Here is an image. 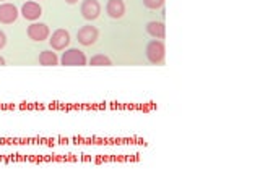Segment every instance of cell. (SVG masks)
Masks as SVG:
<instances>
[{
    "label": "cell",
    "mask_w": 260,
    "mask_h": 194,
    "mask_svg": "<svg viewBox=\"0 0 260 194\" xmlns=\"http://www.w3.org/2000/svg\"><path fill=\"white\" fill-rule=\"evenodd\" d=\"M147 58L150 60L153 65L163 63L164 60V44L161 41H150L147 46Z\"/></svg>",
    "instance_id": "obj_1"
},
{
    "label": "cell",
    "mask_w": 260,
    "mask_h": 194,
    "mask_svg": "<svg viewBox=\"0 0 260 194\" xmlns=\"http://www.w3.org/2000/svg\"><path fill=\"white\" fill-rule=\"evenodd\" d=\"M62 65H65V66H85L86 57L81 51H78V49H69V51L64 52V55H62Z\"/></svg>",
    "instance_id": "obj_2"
},
{
    "label": "cell",
    "mask_w": 260,
    "mask_h": 194,
    "mask_svg": "<svg viewBox=\"0 0 260 194\" xmlns=\"http://www.w3.org/2000/svg\"><path fill=\"white\" fill-rule=\"evenodd\" d=\"M98 36H99L98 29L91 25L80 28L78 32H76V39H78V42L81 46H93V44L98 41Z\"/></svg>",
    "instance_id": "obj_3"
},
{
    "label": "cell",
    "mask_w": 260,
    "mask_h": 194,
    "mask_svg": "<svg viewBox=\"0 0 260 194\" xmlns=\"http://www.w3.org/2000/svg\"><path fill=\"white\" fill-rule=\"evenodd\" d=\"M81 16L88 21L96 20L99 13H101V5H99L98 0H83L81 7H80Z\"/></svg>",
    "instance_id": "obj_4"
},
{
    "label": "cell",
    "mask_w": 260,
    "mask_h": 194,
    "mask_svg": "<svg viewBox=\"0 0 260 194\" xmlns=\"http://www.w3.org/2000/svg\"><path fill=\"white\" fill-rule=\"evenodd\" d=\"M49 42H51V47L54 51H64V49L70 44V34L65 29H57L52 32Z\"/></svg>",
    "instance_id": "obj_5"
},
{
    "label": "cell",
    "mask_w": 260,
    "mask_h": 194,
    "mask_svg": "<svg viewBox=\"0 0 260 194\" xmlns=\"http://www.w3.org/2000/svg\"><path fill=\"white\" fill-rule=\"evenodd\" d=\"M28 36L36 42H42L49 37V28L42 23H33L28 26Z\"/></svg>",
    "instance_id": "obj_6"
},
{
    "label": "cell",
    "mask_w": 260,
    "mask_h": 194,
    "mask_svg": "<svg viewBox=\"0 0 260 194\" xmlns=\"http://www.w3.org/2000/svg\"><path fill=\"white\" fill-rule=\"evenodd\" d=\"M18 18V8L12 3H2L0 5V23L10 25Z\"/></svg>",
    "instance_id": "obj_7"
},
{
    "label": "cell",
    "mask_w": 260,
    "mask_h": 194,
    "mask_svg": "<svg viewBox=\"0 0 260 194\" xmlns=\"http://www.w3.org/2000/svg\"><path fill=\"white\" fill-rule=\"evenodd\" d=\"M21 15H23L26 20L35 21L42 15V8H41V5L36 2H26L23 3V7H21Z\"/></svg>",
    "instance_id": "obj_8"
},
{
    "label": "cell",
    "mask_w": 260,
    "mask_h": 194,
    "mask_svg": "<svg viewBox=\"0 0 260 194\" xmlns=\"http://www.w3.org/2000/svg\"><path fill=\"white\" fill-rule=\"evenodd\" d=\"M106 12L111 18L114 20H119L122 18L124 13H125V5L122 0H108V5H106Z\"/></svg>",
    "instance_id": "obj_9"
},
{
    "label": "cell",
    "mask_w": 260,
    "mask_h": 194,
    "mask_svg": "<svg viewBox=\"0 0 260 194\" xmlns=\"http://www.w3.org/2000/svg\"><path fill=\"white\" fill-rule=\"evenodd\" d=\"M147 32L153 37L161 39L166 34V28L163 23H159V21H150V23L147 25Z\"/></svg>",
    "instance_id": "obj_10"
},
{
    "label": "cell",
    "mask_w": 260,
    "mask_h": 194,
    "mask_svg": "<svg viewBox=\"0 0 260 194\" xmlns=\"http://www.w3.org/2000/svg\"><path fill=\"white\" fill-rule=\"evenodd\" d=\"M39 63L42 66H55V65L59 63V58H57V55H55V52H52V51H44L39 55Z\"/></svg>",
    "instance_id": "obj_11"
},
{
    "label": "cell",
    "mask_w": 260,
    "mask_h": 194,
    "mask_svg": "<svg viewBox=\"0 0 260 194\" xmlns=\"http://www.w3.org/2000/svg\"><path fill=\"white\" fill-rule=\"evenodd\" d=\"M90 65L91 66H109L112 63H111L109 57H106V55H103V54H98V55H95V57H91Z\"/></svg>",
    "instance_id": "obj_12"
},
{
    "label": "cell",
    "mask_w": 260,
    "mask_h": 194,
    "mask_svg": "<svg viewBox=\"0 0 260 194\" xmlns=\"http://www.w3.org/2000/svg\"><path fill=\"white\" fill-rule=\"evenodd\" d=\"M143 5H145L147 8L158 10L164 5V0H143Z\"/></svg>",
    "instance_id": "obj_13"
},
{
    "label": "cell",
    "mask_w": 260,
    "mask_h": 194,
    "mask_svg": "<svg viewBox=\"0 0 260 194\" xmlns=\"http://www.w3.org/2000/svg\"><path fill=\"white\" fill-rule=\"evenodd\" d=\"M5 44H7V36H5L3 31H0V51L5 47Z\"/></svg>",
    "instance_id": "obj_14"
},
{
    "label": "cell",
    "mask_w": 260,
    "mask_h": 194,
    "mask_svg": "<svg viewBox=\"0 0 260 194\" xmlns=\"http://www.w3.org/2000/svg\"><path fill=\"white\" fill-rule=\"evenodd\" d=\"M65 2H67L69 5H75L76 2H78V0H65Z\"/></svg>",
    "instance_id": "obj_15"
},
{
    "label": "cell",
    "mask_w": 260,
    "mask_h": 194,
    "mask_svg": "<svg viewBox=\"0 0 260 194\" xmlns=\"http://www.w3.org/2000/svg\"><path fill=\"white\" fill-rule=\"evenodd\" d=\"M2 65H5V58L0 57V66H2Z\"/></svg>",
    "instance_id": "obj_16"
}]
</instances>
